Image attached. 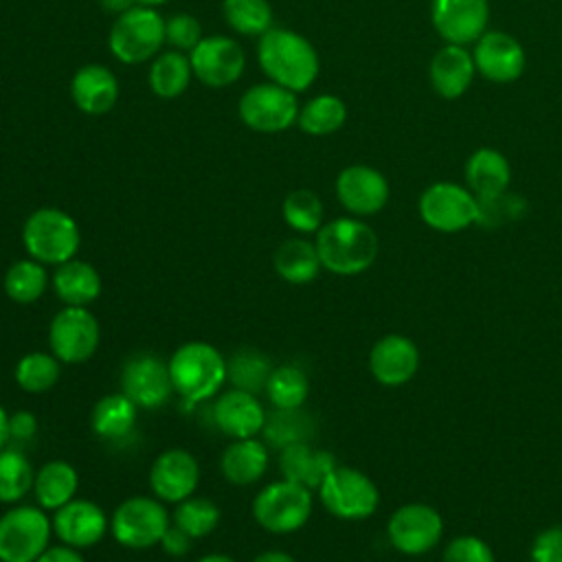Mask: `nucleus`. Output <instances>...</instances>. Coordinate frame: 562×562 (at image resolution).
I'll list each match as a JSON object with an SVG mask.
<instances>
[{"label":"nucleus","instance_id":"obj_1","mask_svg":"<svg viewBox=\"0 0 562 562\" xmlns=\"http://www.w3.org/2000/svg\"><path fill=\"white\" fill-rule=\"evenodd\" d=\"M257 59L272 83H279L292 92H301L318 77V53L296 31L270 26L259 35Z\"/></svg>","mask_w":562,"mask_h":562},{"label":"nucleus","instance_id":"obj_2","mask_svg":"<svg viewBox=\"0 0 562 562\" xmlns=\"http://www.w3.org/2000/svg\"><path fill=\"white\" fill-rule=\"evenodd\" d=\"M314 244L323 268L340 277L364 272L378 257V235L356 217H336L323 224Z\"/></svg>","mask_w":562,"mask_h":562},{"label":"nucleus","instance_id":"obj_3","mask_svg":"<svg viewBox=\"0 0 562 562\" xmlns=\"http://www.w3.org/2000/svg\"><path fill=\"white\" fill-rule=\"evenodd\" d=\"M167 364L173 393H178L187 406L213 397L226 382V360L211 342H184L171 353Z\"/></svg>","mask_w":562,"mask_h":562},{"label":"nucleus","instance_id":"obj_4","mask_svg":"<svg viewBox=\"0 0 562 562\" xmlns=\"http://www.w3.org/2000/svg\"><path fill=\"white\" fill-rule=\"evenodd\" d=\"M22 244L31 259L40 263H66L75 259L81 233L77 222L61 209L44 206L33 211L22 226Z\"/></svg>","mask_w":562,"mask_h":562},{"label":"nucleus","instance_id":"obj_5","mask_svg":"<svg viewBox=\"0 0 562 562\" xmlns=\"http://www.w3.org/2000/svg\"><path fill=\"white\" fill-rule=\"evenodd\" d=\"M165 44V20L154 7L136 4L121 13L108 37L112 55L123 64H140L158 55Z\"/></svg>","mask_w":562,"mask_h":562},{"label":"nucleus","instance_id":"obj_6","mask_svg":"<svg viewBox=\"0 0 562 562\" xmlns=\"http://www.w3.org/2000/svg\"><path fill=\"white\" fill-rule=\"evenodd\" d=\"M171 518L156 496H130L119 503L110 518V531L114 540L125 549H149L160 544Z\"/></svg>","mask_w":562,"mask_h":562},{"label":"nucleus","instance_id":"obj_7","mask_svg":"<svg viewBox=\"0 0 562 562\" xmlns=\"http://www.w3.org/2000/svg\"><path fill=\"white\" fill-rule=\"evenodd\" d=\"M53 522L42 507L15 505L0 516V562H35L46 549Z\"/></svg>","mask_w":562,"mask_h":562},{"label":"nucleus","instance_id":"obj_8","mask_svg":"<svg viewBox=\"0 0 562 562\" xmlns=\"http://www.w3.org/2000/svg\"><path fill=\"white\" fill-rule=\"evenodd\" d=\"M312 514V490L288 479L259 490L252 501L257 525L270 533H292L301 529Z\"/></svg>","mask_w":562,"mask_h":562},{"label":"nucleus","instance_id":"obj_9","mask_svg":"<svg viewBox=\"0 0 562 562\" xmlns=\"http://www.w3.org/2000/svg\"><path fill=\"white\" fill-rule=\"evenodd\" d=\"M323 507L342 520H364L380 503L375 483L360 470L336 465L316 490Z\"/></svg>","mask_w":562,"mask_h":562},{"label":"nucleus","instance_id":"obj_10","mask_svg":"<svg viewBox=\"0 0 562 562\" xmlns=\"http://www.w3.org/2000/svg\"><path fill=\"white\" fill-rule=\"evenodd\" d=\"M101 340V327L97 316L88 307H61L48 325L50 353L61 364L88 362Z\"/></svg>","mask_w":562,"mask_h":562},{"label":"nucleus","instance_id":"obj_11","mask_svg":"<svg viewBox=\"0 0 562 562\" xmlns=\"http://www.w3.org/2000/svg\"><path fill=\"white\" fill-rule=\"evenodd\" d=\"M246 127L263 134L288 130L299 116V103L292 90L279 83H257L248 88L237 105Z\"/></svg>","mask_w":562,"mask_h":562},{"label":"nucleus","instance_id":"obj_12","mask_svg":"<svg viewBox=\"0 0 562 562\" xmlns=\"http://www.w3.org/2000/svg\"><path fill=\"white\" fill-rule=\"evenodd\" d=\"M419 215L439 233H457L476 224L479 200L461 184L435 182L419 198Z\"/></svg>","mask_w":562,"mask_h":562},{"label":"nucleus","instance_id":"obj_13","mask_svg":"<svg viewBox=\"0 0 562 562\" xmlns=\"http://www.w3.org/2000/svg\"><path fill=\"white\" fill-rule=\"evenodd\" d=\"M441 533V514L426 503H406L397 507L386 522L389 542L404 555L428 553L435 549Z\"/></svg>","mask_w":562,"mask_h":562},{"label":"nucleus","instance_id":"obj_14","mask_svg":"<svg viewBox=\"0 0 562 562\" xmlns=\"http://www.w3.org/2000/svg\"><path fill=\"white\" fill-rule=\"evenodd\" d=\"M121 393L138 408H160L173 393L169 364L154 353H136L121 369Z\"/></svg>","mask_w":562,"mask_h":562},{"label":"nucleus","instance_id":"obj_15","mask_svg":"<svg viewBox=\"0 0 562 562\" xmlns=\"http://www.w3.org/2000/svg\"><path fill=\"white\" fill-rule=\"evenodd\" d=\"M193 75L209 88H224L235 83L244 68L246 55L241 46L224 35L202 37L200 44L189 53Z\"/></svg>","mask_w":562,"mask_h":562},{"label":"nucleus","instance_id":"obj_16","mask_svg":"<svg viewBox=\"0 0 562 562\" xmlns=\"http://www.w3.org/2000/svg\"><path fill=\"white\" fill-rule=\"evenodd\" d=\"M200 483L198 459L184 448L160 452L149 468V487L162 503H180L193 496Z\"/></svg>","mask_w":562,"mask_h":562},{"label":"nucleus","instance_id":"obj_17","mask_svg":"<svg viewBox=\"0 0 562 562\" xmlns=\"http://www.w3.org/2000/svg\"><path fill=\"white\" fill-rule=\"evenodd\" d=\"M430 20L435 31L448 42L465 46L476 42L490 20L487 0H432Z\"/></svg>","mask_w":562,"mask_h":562},{"label":"nucleus","instance_id":"obj_18","mask_svg":"<svg viewBox=\"0 0 562 562\" xmlns=\"http://www.w3.org/2000/svg\"><path fill=\"white\" fill-rule=\"evenodd\" d=\"M53 533L72 549H86L97 544L105 531L110 529V520L105 512L88 501V498H72L59 509H55V516L50 518Z\"/></svg>","mask_w":562,"mask_h":562},{"label":"nucleus","instance_id":"obj_19","mask_svg":"<svg viewBox=\"0 0 562 562\" xmlns=\"http://www.w3.org/2000/svg\"><path fill=\"white\" fill-rule=\"evenodd\" d=\"M336 195L353 215H373L389 202V182L369 165H349L336 178Z\"/></svg>","mask_w":562,"mask_h":562},{"label":"nucleus","instance_id":"obj_20","mask_svg":"<svg viewBox=\"0 0 562 562\" xmlns=\"http://www.w3.org/2000/svg\"><path fill=\"white\" fill-rule=\"evenodd\" d=\"M472 57L476 70L494 83L516 81L527 64L520 42L503 31H485L476 40Z\"/></svg>","mask_w":562,"mask_h":562},{"label":"nucleus","instance_id":"obj_21","mask_svg":"<svg viewBox=\"0 0 562 562\" xmlns=\"http://www.w3.org/2000/svg\"><path fill=\"white\" fill-rule=\"evenodd\" d=\"M419 369V349L417 345L402 336L389 334L375 340L369 351V371L384 386L406 384Z\"/></svg>","mask_w":562,"mask_h":562},{"label":"nucleus","instance_id":"obj_22","mask_svg":"<svg viewBox=\"0 0 562 562\" xmlns=\"http://www.w3.org/2000/svg\"><path fill=\"white\" fill-rule=\"evenodd\" d=\"M213 419L217 428L231 439L257 437L266 422V411L257 395L231 389L222 393L213 406Z\"/></svg>","mask_w":562,"mask_h":562},{"label":"nucleus","instance_id":"obj_23","mask_svg":"<svg viewBox=\"0 0 562 562\" xmlns=\"http://www.w3.org/2000/svg\"><path fill=\"white\" fill-rule=\"evenodd\" d=\"M336 465V457L329 450L314 448L312 441L292 443L279 450L281 476L307 490H318Z\"/></svg>","mask_w":562,"mask_h":562},{"label":"nucleus","instance_id":"obj_24","mask_svg":"<svg viewBox=\"0 0 562 562\" xmlns=\"http://www.w3.org/2000/svg\"><path fill=\"white\" fill-rule=\"evenodd\" d=\"M70 97L86 114H105L119 99V81L110 68L99 64L81 66L70 79Z\"/></svg>","mask_w":562,"mask_h":562},{"label":"nucleus","instance_id":"obj_25","mask_svg":"<svg viewBox=\"0 0 562 562\" xmlns=\"http://www.w3.org/2000/svg\"><path fill=\"white\" fill-rule=\"evenodd\" d=\"M474 72L476 66L472 53L459 44H446L430 61V83L443 99L461 97L470 88Z\"/></svg>","mask_w":562,"mask_h":562},{"label":"nucleus","instance_id":"obj_26","mask_svg":"<svg viewBox=\"0 0 562 562\" xmlns=\"http://www.w3.org/2000/svg\"><path fill=\"white\" fill-rule=\"evenodd\" d=\"M270 463V452L266 441L257 437L233 439L220 457V470L231 485H252L257 483Z\"/></svg>","mask_w":562,"mask_h":562},{"label":"nucleus","instance_id":"obj_27","mask_svg":"<svg viewBox=\"0 0 562 562\" xmlns=\"http://www.w3.org/2000/svg\"><path fill=\"white\" fill-rule=\"evenodd\" d=\"M509 180L512 167L498 149L481 147L465 162V182L476 200H492L507 193Z\"/></svg>","mask_w":562,"mask_h":562},{"label":"nucleus","instance_id":"obj_28","mask_svg":"<svg viewBox=\"0 0 562 562\" xmlns=\"http://www.w3.org/2000/svg\"><path fill=\"white\" fill-rule=\"evenodd\" d=\"M53 290L64 305L88 307L101 294V277L94 266L81 259L59 263L53 272Z\"/></svg>","mask_w":562,"mask_h":562},{"label":"nucleus","instance_id":"obj_29","mask_svg":"<svg viewBox=\"0 0 562 562\" xmlns=\"http://www.w3.org/2000/svg\"><path fill=\"white\" fill-rule=\"evenodd\" d=\"M272 266L283 281L294 285L314 281L323 268L316 244L303 237H290L281 241L272 255Z\"/></svg>","mask_w":562,"mask_h":562},{"label":"nucleus","instance_id":"obj_30","mask_svg":"<svg viewBox=\"0 0 562 562\" xmlns=\"http://www.w3.org/2000/svg\"><path fill=\"white\" fill-rule=\"evenodd\" d=\"M77 487H79V474L64 459L46 461L35 472L33 494L42 509H53V512L59 509L61 505H66L68 501L75 498Z\"/></svg>","mask_w":562,"mask_h":562},{"label":"nucleus","instance_id":"obj_31","mask_svg":"<svg viewBox=\"0 0 562 562\" xmlns=\"http://www.w3.org/2000/svg\"><path fill=\"white\" fill-rule=\"evenodd\" d=\"M136 417H138V406L127 395L108 393L94 404L90 415V426L97 437L108 441H119L134 430Z\"/></svg>","mask_w":562,"mask_h":562},{"label":"nucleus","instance_id":"obj_32","mask_svg":"<svg viewBox=\"0 0 562 562\" xmlns=\"http://www.w3.org/2000/svg\"><path fill=\"white\" fill-rule=\"evenodd\" d=\"M261 435L266 446L281 450L292 443L312 441L316 437V422L303 408H274L266 413Z\"/></svg>","mask_w":562,"mask_h":562},{"label":"nucleus","instance_id":"obj_33","mask_svg":"<svg viewBox=\"0 0 562 562\" xmlns=\"http://www.w3.org/2000/svg\"><path fill=\"white\" fill-rule=\"evenodd\" d=\"M272 369L274 367L263 351L239 349L226 360V382H231L233 389L257 395L259 391H266Z\"/></svg>","mask_w":562,"mask_h":562},{"label":"nucleus","instance_id":"obj_34","mask_svg":"<svg viewBox=\"0 0 562 562\" xmlns=\"http://www.w3.org/2000/svg\"><path fill=\"white\" fill-rule=\"evenodd\" d=\"M191 61L180 50H167L154 57L149 68V86L162 99L180 97L191 81Z\"/></svg>","mask_w":562,"mask_h":562},{"label":"nucleus","instance_id":"obj_35","mask_svg":"<svg viewBox=\"0 0 562 562\" xmlns=\"http://www.w3.org/2000/svg\"><path fill=\"white\" fill-rule=\"evenodd\" d=\"M46 285H48L46 268L35 259H20L11 263L2 279L4 294L20 305L35 303L46 292Z\"/></svg>","mask_w":562,"mask_h":562},{"label":"nucleus","instance_id":"obj_36","mask_svg":"<svg viewBox=\"0 0 562 562\" xmlns=\"http://www.w3.org/2000/svg\"><path fill=\"white\" fill-rule=\"evenodd\" d=\"M35 481V470L20 448L0 450V503L13 505L22 501Z\"/></svg>","mask_w":562,"mask_h":562},{"label":"nucleus","instance_id":"obj_37","mask_svg":"<svg viewBox=\"0 0 562 562\" xmlns=\"http://www.w3.org/2000/svg\"><path fill=\"white\" fill-rule=\"evenodd\" d=\"M347 121V108L342 99L334 94H318L310 99L296 116L299 127L312 136H327L340 130Z\"/></svg>","mask_w":562,"mask_h":562},{"label":"nucleus","instance_id":"obj_38","mask_svg":"<svg viewBox=\"0 0 562 562\" xmlns=\"http://www.w3.org/2000/svg\"><path fill=\"white\" fill-rule=\"evenodd\" d=\"M310 393L307 373L296 364H279L272 369L266 395L274 408H301Z\"/></svg>","mask_w":562,"mask_h":562},{"label":"nucleus","instance_id":"obj_39","mask_svg":"<svg viewBox=\"0 0 562 562\" xmlns=\"http://www.w3.org/2000/svg\"><path fill=\"white\" fill-rule=\"evenodd\" d=\"M61 362L53 353L31 351L24 353L13 369V378L18 386L26 393H46L59 380Z\"/></svg>","mask_w":562,"mask_h":562},{"label":"nucleus","instance_id":"obj_40","mask_svg":"<svg viewBox=\"0 0 562 562\" xmlns=\"http://www.w3.org/2000/svg\"><path fill=\"white\" fill-rule=\"evenodd\" d=\"M220 518H222V512L211 498L189 496V498L176 503L171 522L176 527H180L189 538L198 540V538L213 533L220 525Z\"/></svg>","mask_w":562,"mask_h":562},{"label":"nucleus","instance_id":"obj_41","mask_svg":"<svg viewBox=\"0 0 562 562\" xmlns=\"http://www.w3.org/2000/svg\"><path fill=\"white\" fill-rule=\"evenodd\" d=\"M222 11L228 26L241 35H263L272 26L268 0H224Z\"/></svg>","mask_w":562,"mask_h":562},{"label":"nucleus","instance_id":"obj_42","mask_svg":"<svg viewBox=\"0 0 562 562\" xmlns=\"http://www.w3.org/2000/svg\"><path fill=\"white\" fill-rule=\"evenodd\" d=\"M281 213L285 224L296 233H318L323 226V202L310 189H296L288 193Z\"/></svg>","mask_w":562,"mask_h":562},{"label":"nucleus","instance_id":"obj_43","mask_svg":"<svg viewBox=\"0 0 562 562\" xmlns=\"http://www.w3.org/2000/svg\"><path fill=\"white\" fill-rule=\"evenodd\" d=\"M443 562H494L492 547L479 536H457L443 549Z\"/></svg>","mask_w":562,"mask_h":562},{"label":"nucleus","instance_id":"obj_44","mask_svg":"<svg viewBox=\"0 0 562 562\" xmlns=\"http://www.w3.org/2000/svg\"><path fill=\"white\" fill-rule=\"evenodd\" d=\"M202 40L200 22L189 13H176L165 22V42L176 50H193Z\"/></svg>","mask_w":562,"mask_h":562},{"label":"nucleus","instance_id":"obj_45","mask_svg":"<svg viewBox=\"0 0 562 562\" xmlns=\"http://www.w3.org/2000/svg\"><path fill=\"white\" fill-rule=\"evenodd\" d=\"M520 211V200L512 198L507 193L492 198V200H479V220L476 224H485V226H496L505 220L516 217Z\"/></svg>","mask_w":562,"mask_h":562},{"label":"nucleus","instance_id":"obj_46","mask_svg":"<svg viewBox=\"0 0 562 562\" xmlns=\"http://www.w3.org/2000/svg\"><path fill=\"white\" fill-rule=\"evenodd\" d=\"M531 562H562V525L549 527L536 536Z\"/></svg>","mask_w":562,"mask_h":562},{"label":"nucleus","instance_id":"obj_47","mask_svg":"<svg viewBox=\"0 0 562 562\" xmlns=\"http://www.w3.org/2000/svg\"><path fill=\"white\" fill-rule=\"evenodd\" d=\"M37 417L31 411H13L9 415V441L29 443L37 435Z\"/></svg>","mask_w":562,"mask_h":562},{"label":"nucleus","instance_id":"obj_48","mask_svg":"<svg viewBox=\"0 0 562 562\" xmlns=\"http://www.w3.org/2000/svg\"><path fill=\"white\" fill-rule=\"evenodd\" d=\"M191 542L193 538H189L180 527H176L173 522L167 527L165 536L160 538V547L167 555H173V558H180L184 555L189 549H191Z\"/></svg>","mask_w":562,"mask_h":562},{"label":"nucleus","instance_id":"obj_49","mask_svg":"<svg viewBox=\"0 0 562 562\" xmlns=\"http://www.w3.org/2000/svg\"><path fill=\"white\" fill-rule=\"evenodd\" d=\"M35 562H86L79 553V549L72 547H48Z\"/></svg>","mask_w":562,"mask_h":562},{"label":"nucleus","instance_id":"obj_50","mask_svg":"<svg viewBox=\"0 0 562 562\" xmlns=\"http://www.w3.org/2000/svg\"><path fill=\"white\" fill-rule=\"evenodd\" d=\"M250 562H296V560L288 551L268 549V551H261L259 555H255Z\"/></svg>","mask_w":562,"mask_h":562},{"label":"nucleus","instance_id":"obj_51","mask_svg":"<svg viewBox=\"0 0 562 562\" xmlns=\"http://www.w3.org/2000/svg\"><path fill=\"white\" fill-rule=\"evenodd\" d=\"M99 2H101V7H103L108 13L121 15V13H125L127 9H132L136 0H99Z\"/></svg>","mask_w":562,"mask_h":562},{"label":"nucleus","instance_id":"obj_52","mask_svg":"<svg viewBox=\"0 0 562 562\" xmlns=\"http://www.w3.org/2000/svg\"><path fill=\"white\" fill-rule=\"evenodd\" d=\"M9 443V413L0 404V450Z\"/></svg>","mask_w":562,"mask_h":562},{"label":"nucleus","instance_id":"obj_53","mask_svg":"<svg viewBox=\"0 0 562 562\" xmlns=\"http://www.w3.org/2000/svg\"><path fill=\"white\" fill-rule=\"evenodd\" d=\"M198 562H235V560L231 555H226V553H209V555L200 558Z\"/></svg>","mask_w":562,"mask_h":562},{"label":"nucleus","instance_id":"obj_54","mask_svg":"<svg viewBox=\"0 0 562 562\" xmlns=\"http://www.w3.org/2000/svg\"><path fill=\"white\" fill-rule=\"evenodd\" d=\"M138 4H143V7H158V4H162V2H167V0H136Z\"/></svg>","mask_w":562,"mask_h":562}]
</instances>
